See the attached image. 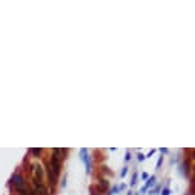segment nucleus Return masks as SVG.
<instances>
[{
  "label": "nucleus",
  "mask_w": 195,
  "mask_h": 195,
  "mask_svg": "<svg viewBox=\"0 0 195 195\" xmlns=\"http://www.w3.org/2000/svg\"><path fill=\"white\" fill-rule=\"evenodd\" d=\"M58 174H60V160H58L57 154L54 152L52 158H51V163H49V183H51V186L56 185Z\"/></svg>",
  "instance_id": "f257e3e1"
},
{
  "label": "nucleus",
  "mask_w": 195,
  "mask_h": 195,
  "mask_svg": "<svg viewBox=\"0 0 195 195\" xmlns=\"http://www.w3.org/2000/svg\"><path fill=\"white\" fill-rule=\"evenodd\" d=\"M80 155H82V157H80V158H82V161L86 164V174H89V172H91V161H89L88 149H85V148H83L82 151H80Z\"/></svg>",
  "instance_id": "f03ea898"
},
{
  "label": "nucleus",
  "mask_w": 195,
  "mask_h": 195,
  "mask_svg": "<svg viewBox=\"0 0 195 195\" xmlns=\"http://www.w3.org/2000/svg\"><path fill=\"white\" fill-rule=\"evenodd\" d=\"M12 183H14V185L17 186L19 189H22V187H23V177L19 175V174H15V175L12 177Z\"/></svg>",
  "instance_id": "7ed1b4c3"
},
{
  "label": "nucleus",
  "mask_w": 195,
  "mask_h": 195,
  "mask_svg": "<svg viewBox=\"0 0 195 195\" xmlns=\"http://www.w3.org/2000/svg\"><path fill=\"white\" fill-rule=\"evenodd\" d=\"M154 183H155V177H152L151 180L146 183V186H144V189H148V187H151V186H154Z\"/></svg>",
  "instance_id": "20e7f679"
},
{
  "label": "nucleus",
  "mask_w": 195,
  "mask_h": 195,
  "mask_svg": "<svg viewBox=\"0 0 195 195\" xmlns=\"http://www.w3.org/2000/svg\"><path fill=\"white\" fill-rule=\"evenodd\" d=\"M31 152L34 154V155H37V157H39V155L42 154V149H35V148H34V149H31Z\"/></svg>",
  "instance_id": "39448f33"
},
{
  "label": "nucleus",
  "mask_w": 195,
  "mask_h": 195,
  "mask_svg": "<svg viewBox=\"0 0 195 195\" xmlns=\"http://www.w3.org/2000/svg\"><path fill=\"white\" fill-rule=\"evenodd\" d=\"M137 178H138V175H137V174H134V177H132V181H131V185H135V181H137Z\"/></svg>",
  "instance_id": "423d86ee"
},
{
  "label": "nucleus",
  "mask_w": 195,
  "mask_h": 195,
  "mask_svg": "<svg viewBox=\"0 0 195 195\" xmlns=\"http://www.w3.org/2000/svg\"><path fill=\"white\" fill-rule=\"evenodd\" d=\"M101 187H103V189L108 187V181H106V180H101Z\"/></svg>",
  "instance_id": "0eeeda50"
},
{
  "label": "nucleus",
  "mask_w": 195,
  "mask_h": 195,
  "mask_svg": "<svg viewBox=\"0 0 195 195\" xmlns=\"http://www.w3.org/2000/svg\"><path fill=\"white\" fill-rule=\"evenodd\" d=\"M117 192H118V187H114L112 191H111V194H109V195H115Z\"/></svg>",
  "instance_id": "6e6552de"
},
{
  "label": "nucleus",
  "mask_w": 195,
  "mask_h": 195,
  "mask_svg": "<svg viewBox=\"0 0 195 195\" xmlns=\"http://www.w3.org/2000/svg\"><path fill=\"white\" fill-rule=\"evenodd\" d=\"M128 174V167H124V169L121 171V177H124V175H126Z\"/></svg>",
  "instance_id": "1a4fd4ad"
},
{
  "label": "nucleus",
  "mask_w": 195,
  "mask_h": 195,
  "mask_svg": "<svg viewBox=\"0 0 195 195\" xmlns=\"http://www.w3.org/2000/svg\"><path fill=\"white\" fill-rule=\"evenodd\" d=\"M163 163V157H160V160H158V163H157V167H160V164Z\"/></svg>",
  "instance_id": "9d476101"
},
{
  "label": "nucleus",
  "mask_w": 195,
  "mask_h": 195,
  "mask_svg": "<svg viewBox=\"0 0 195 195\" xmlns=\"http://www.w3.org/2000/svg\"><path fill=\"white\" fill-rule=\"evenodd\" d=\"M144 160V155H142V154H138V161H143Z\"/></svg>",
  "instance_id": "9b49d317"
},
{
  "label": "nucleus",
  "mask_w": 195,
  "mask_h": 195,
  "mask_svg": "<svg viewBox=\"0 0 195 195\" xmlns=\"http://www.w3.org/2000/svg\"><path fill=\"white\" fill-rule=\"evenodd\" d=\"M163 195H169V189H164V191H163Z\"/></svg>",
  "instance_id": "f8f14e48"
},
{
  "label": "nucleus",
  "mask_w": 195,
  "mask_h": 195,
  "mask_svg": "<svg viewBox=\"0 0 195 195\" xmlns=\"http://www.w3.org/2000/svg\"><path fill=\"white\" fill-rule=\"evenodd\" d=\"M31 195H37V192H32V194H31Z\"/></svg>",
  "instance_id": "ddd939ff"
}]
</instances>
